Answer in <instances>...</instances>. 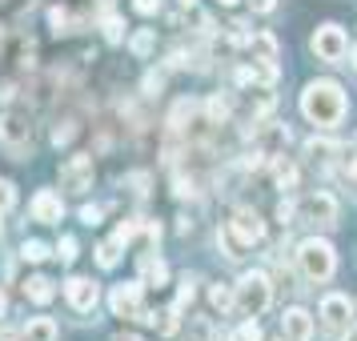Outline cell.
<instances>
[{"mask_svg":"<svg viewBox=\"0 0 357 341\" xmlns=\"http://www.w3.org/2000/svg\"><path fill=\"white\" fill-rule=\"evenodd\" d=\"M301 113H305V121H313L317 129H329V125H337L341 116H345V93H341L333 81L305 84V93H301Z\"/></svg>","mask_w":357,"mask_h":341,"instance_id":"cell-1","label":"cell"},{"mask_svg":"<svg viewBox=\"0 0 357 341\" xmlns=\"http://www.w3.org/2000/svg\"><path fill=\"white\" fill-rule=\"evenodd\" d=\"M33 113L29 109H8V113L0 116V145L8 149L17 161H24L29 153H33Z\"/></svg>","mask_w":357,"mask_h":341,"instance_id":"cell-2","label":"cell"},{"mask_svg":"<svg viewBox=\"0 0 357 341\" xmlns=\"http://www.w3.org/2000/svg\"><path fill=\"white\" fill-rule=\"evenodd\" d=\"M297 265H301V277H305V281H329L333 269H337V253H333L329 241L309 237V241L297 245Z\"/></svg>","mask_w":357,"mask_h":341,"instance_id":"cell-3","label":"cell"},{"mask_svg":"<svg viewBox=\"0 0 357 341\" xmlns=\"http://www.w3.org/2000/svg\"><path fill=\"white\" fill-rule=\"evenodd\" d=\"M233 289H237V313L241 317H261L273 301V285L265 273H245Z\"/></svg>","mask_w":357,"mask_h":341,"instance_id":"cell-4","label":"cell"},{"mask_svg":"<svg viewBox=\"0 0 357 341\" xmlns=\"http://www.w3.org/2000/svg\"><path fill=\"white\" fill-rule=\"evenodd\" d=\"M297 217L305 221V225H337V201L329 193H309L297 201Z\"/></svg>","mask_w":357,"mask_h":341,"instance_id":"cell-5","label":"cell"},{"mask_svg":"<svg viewBox=\"0 0 357 341\" xmlns=\"http://www.w3.org/2000/svg\"><path fill=\"white\" fill-rule=\"evenodd\" d=\"M93 177H97V169H93V157H84V153H77L61 165V189L65 193H89Z\"/></svg>","mask_w":357,"mask_h":341,"instance_id":"cell-6","label":"cell"},{"mask_svg":"<svg viewBox=\"0 0 357 341\" xmlns=\"http://www.w3.org/2000/svg\"><path fill=\"white\" fill-rule=\"evenodd\" d=\"M225 229L233 233V241L241 245V249H249V245H257L261 237H265V221H261V213L249 209V205L233 209V221H229Z\"/></svg>","mask_w":357,"mask_h":341,"instance_id":"cell-7","label":"cell"},{"mask_svg":"<svg viewBox=\"0 0 357 341\" xmlns=\"http://www.w3.org/2000/svg\"><path fill=\"white\" fill-rule=\"evenodd\" d=\"M309 45H313V52L321 56L325 65H337V61H345V52H349V40L341 33V24H321Z\"/></svg>","mask_w":357,"mask_h":341,"instance_id":"cell-8","label":"cell"},{"mask_svg":"<svg viewBox=\"0 0 357 341\" xmlns=\"http://www.w3.org/2000/svg\"><path fill=\"white\" fill-rule=\"evenodd\" d=\"M65 297H68V305L77 309V313H93L97 301H100V289H97L93 277H68L65 281Z\"/></svg>","mask_w":357,"mask_h":341,"instance_id":"cell-9","label":"cell"},{"mask_svg":"<svg viewBox=\"0 0 357 341\" xmlns=\"http://www.w3.org/2000/svg\"><path fill=\"white\" fill-rule=\"evenodd\" d=\"M116 317H141V321H153V313H141V281H129V285H116L113 297H109Z\"/></svg>","mask_w":357,"mask_h":341,"instance_id":"cell-10","label":"cell"},{"mask_svg":"<svg viewBox=\"0 0 357 341\" xmlns=\"http://www.w3.org/2000/svg\"><path fill=\"white\" fill-rule=\"evenodd\" d=\"M349 317H354V305H349V297H341V293H329L321 301V325L329 333H345L349 329Z\"/></svg>","mask_w":357,"mask_h":341,"instance_id":"cell-11","label":"cell"},{"mask_svg":"<svg viewBox=\"0 0 357 341\" xmlns=\"http://www.w3.org/2000/svg\"><path fill=\"white\" fill-rule=\"evenodd\" d=\"M61 217H65L61 197L52 193V189H40V193L33 197V221H40V225H56Z\"/></svg>","mask_w":357,"mask_h":341,"instance_id":"cell-12","label":"cell"},{"mask_svg":"<svg viewBox=\"0 0 357 341\" xmlns=\"http://www.w3.org/2000/svg\"><path fill=\"white\" fill-rule=\"evenodd\" d=\"M281 329H285V338L289 341H309L313 338V317H309L305 309H285Z\"/></svg>","mask_w":357,"mask_h":341,"instance_id":"cell-13","label":"cell"},{"mask_svg":"<svg viewBox=\"0 0 357 341\" xmlns=\"http://www.w3.org/2000/svg\"><path fill=\"white\" fill-rule=\"evenodd\" d=\"M245 45L253 52V61H269V65L277 61V36L273 33H257V36H249Z\"/></svg>","mask_w":357,"mask_h":341,"instance_id":"cell-14","label":"cell"},{"mask_svg":"<svg viewBox=\"0 0 357 341\" xmlns=\"http://www.w3.org/2000/svg\"><path fill=\"white\" fill-rule=\"evenodd\" d=\"M24 341H56V321L52 317H33L24 325Z\"/></svg>","mask_w":357,"mask_h":341,"instance_id":"cell-15","label":"cell"},{"mask_svg":"<svg viewBox=\"0 0 357 341\" xmlns=\"http://www.w3.org/2000/svg\"><path fill=\"white\" fill-rule=\"evenodd\" d=\"M24 297H29V301H36V305H49L52 297H56V289H52L49 277H33V281L24 285Z\"/></svg>","mask_w":357,"mask_h":341,"instance_id":"cell-16","label":"cell"},{"mask_svg":"<svg viewBox=\"0 0 357 341\" xmlns=\"http://www.w3.org/2000/svg\"><path fill=\"white\" fill-rule=\"evenodd\" d=\"M229 113H233V100L229 97H209V105H205V116H209V125H225L229 121Z\"/></svg>","mask_w":357,"mask_h":341,"instance_id":"cell-17","label":"cell"},{"mask_svg":"<svg viewBox=\"0 0 357 341\" xmlns=\"http://www.w3.org/2000/svg\"><path fill=\"white\" fill-rule=\"evenodd\" d=\"M273 181L281 189H297V165L285 157H273Z\"/></svg>","mask_w":357,"mask_h":341,"instance_id":"cell-18","label":"cell"},{"mask_svg":"<svg viewBox=\"0 0 357 341\" xmlns=\"http://www.w3.org/2000/svg\"><path fill=\"white\" fill-rule=\"evenodd\" d=\"M209 301H213V309H221V313H225V309H237V289L221 281V285H213L209 289Z\"/></svg>","mask_w":357,"mask_h":341,"instance_id":"cell-19","label":"cell"},{"mask_svg":"<svg viewBox=\"0 0 357 341\" xmlns=\"http://www.w3.org/2000/svg\"><path fill=\"white\" fill-rule=\"evenodd\" d=\"M177 313H181L177 305H169V309H161V313H153V325H157V333L173 338V333H177Z\"/></svg>","mask_w":357,"mask_h":341,"instance_id":"cell-20","label":"cell"},{"mask_svg":"<svg viewBox=\"0 0 357 341\" xmlns=\"http://www.w3.org/2000/svg\"><path fill=\"white\" fill-rule=\"evenodd\" d=\"M77 121H61V125H56V129H52V145L61 149V145H73V141H77Z\"/></svg>","mask_w":357,"mask_h":341,"instance_id":"cell-21","label":"cell"},{"mask_svg":"<svg viewBox=\"0 0 357 341\" xmlns=\"http://www.w3.org/2000/svg\"><path fill=\"white\" fill-rule=\"evenodd\" d=\"M116 249H121V241H116V237H113V241H105L97 249V265H100V269H113L116 261H121V253H116Z\"/></svg>","mask_w":357,"mask_h":341,"instance_id":"cell-22","label":"cell"},{"mask_svg":"<svg viewBox=\"0 0 357 341\" xmlns=\"http://www.w3.org/2000/svg\"><path fill=\"white\" fill-rule=\"evenodd\" d=\"M153 45H157V36H153V29H141V33L129 40V49L137 52V56H149L153 52Z\"/></svg>","mask_w":357,"mask_h":341,"instance_id":"cell-23","label":"cell"},{"mask_svg":"<svg viewBox=\"0 0 357 341\" xmlns=\"http://www.w3.org/2000/svg\"><path fill=\"white\" fill-rule=\"evenodd\" d=\"M333 153H337V145H329V141H309V145H305L309 161H329Z\"/></svg>","mask_w":357,"mask_h":341,"instance_id":"cell-24","label":"cell"},{"mask_svg":"<svg viewBox=\"0 0 357 341\" xmlns=\"http://www.w3.org/2000/svg\"><path fill=\"white\" fill-rule=\"evenodd\" d=\"M20 257H24V261H33V265H40V261L49 257V245H45V241H24Z\"/></svg>","mask_w":357,"mask_h":341,"instance_id":"cell-25","label":"cell"},{"mask_svg":"<svg viewBox=\"0 0 357 341\" xmlns=\"http://www.w3.org/2000/svg\"><path fill=\"white\" fill-rule=\"evenodd\" d=\"M105 36H109L113 45H121V40H125V20L121 17H105Z\"/></svg>","mask_w":357,"mask_h":341,"instance_id":"cell-26","label":"cell"},{"mask_svg":"<svg viewBox=\"0 0 357 341\" xmlns=\"http://www.w3.org/2000/svg\"><path fill=\"white\" fill-rule=\"evenodd\" d=\"M229 341H261V325L253 321V317H249V321H245V325H241V329H237V333H233Z\"/></svg>","mask_w":357,"mask_h":341,"instance_id":"cell-27","label":"cell"},{"mask_svg":"<svg viewBox=\"0 0 357 341\" xmlns=\"http://www.w3.org/2000/svg\"><path fill=\"white\" fill-rule=\"evenodd\" d=\"M193 293H197V281H193V277H185V281H181V293H177V309L193 305Z\"/></svg>","mask_w":357,"mask_h":341,"instance_id":"cell-28","label":"cell"},{"mask_svg":"<svg viewBox=\"0 0 357 341\" xmlns=\"http://www.w3.org/2000/svg\"><path fill=\"white\" fill-rule=\"evenodd\" d=\"M56 257L65 261V265H73V261H77V241H73V237H61V241H56Z\"/></svg>","mask_w":357,"mask_h":341,"instance_id":"cell-29","label":"cell"},{"mask_svg":"<svg viewBox=\"0 0 357 341\" xmlns=\"http://www.w3.org/2000/svg\"><path fill=\"white\" fill-rule=\"evenodd\" d=\"M293 217H297V201H289V197H285V201L277 205V221H281V225H293Z\"/></svg>","mask_w":357,"mask_h":341,"instance_id":"cell-30","label":"cell"},{"mask_svg":"<svg viewBox=\"0 0 357 341\" xmlns=\"http://www.w3.org/2000/svg\"><path fill=\"white\" fill-rule=\"evenodd\" d=\"M145 269H149V281H153V285H165V277H169L165 261H145Z\"/></svg>","mask_w":357,"mask_h":341,"instance_id":"cell-31","label":"cell"},{"mask_svg":"<svg viewBox=\"0 0 357 341\" xmlns=\"http://www.w3.org/2000/svg\"><path fill=\"white\" fill-rule=\"evenodd\" d=\"M49 24L52 33H68V13L65 8H49Z\"/></svg>","mask_w":357,"mask_h":341,"instance_id":"cell-32","label":"cell"},{"mask_svg":"<svg viewBox=\"0 0 357 341\" xmlns=\"http://www.w3.org/2000/svg\"><path fill=\"white\" fill-rule=\"evenodd\" d=\"M132 8L141 17H153V13H161V0H132Z\"/></svg>","mask_w":357,"mask_h":341,"instance_id":"cell-33","label":"cell"},{"mask_svg":"<svg viewBox=\"0 0 357 341\" xmlns=\"http://www.w3.org/2000/svg\"><path fill=\"white\" fill-rule=\"evenodd\" d=\"M137 229H141L137 221H121V229H116V241H121V245L132 241V237H137Z\"/></svg>","mask_w":357,"mask_h":341,"instance_id":"cell-34","label":"cell"},{"mask_svg":"<svg viewBox=\"0 0 357 341\" xmlns=\"http://www.w3.org/2000/svg\"><path fill=\"white\" fill-rule=\"evenodd\" d=\"M161 89H165V77H161V73H149V77H145V93L153 97V93H161Z\"/></svg>","mask_w":357,"mask_h":341,"instance_id":"cell-35","label":"cell"},{"mask_svg":"<svg viewBox=\"0 0 357 341\" xmlns=\"http://www.w3.org/2000/svg\"><path fill=\"white\" fill-rule=\"evenodd\" d=\"M13 201H17V193H13V185H8V181H0V209H8Z\"/></svg>","mask_w":357,"mask_h":341,"instance_id":"cell-36","label":"cell"},{"mask_svg":"<svg viewBox=\"0 0 357 341\" xmlns=\"http://www.w3.org/2000/svg\"><path fill=\"white\" fill-rule=\"evenodd\" d=\"M81 221H84V225H97V221H100V209H97V205H84V209H81Z\"/></svg>","mask_w":357,"mask_h":341,"instance_id":"cell-37","label":"cell"},{"mask_svg":"<svg viewBox=\"0 0 357 341\" xmlns=\"http://www.w3.org/2000/svg\"><path fill=\"white\" fill-rule=\"evenodd\" d=\"M177 197H193V181H185V177H177V189H173Z\"/></svg>","mask_w":357,"mask_h":341,"instance_id":"cell-38","label":"cell"},{"mask_svg":"<svg viewBox=\"0 0 357 341\" xmlns=\"http://www.w3.org/2000/svg\"><path fill=\"white\" fill-rule=\"evenodd\" d=\"M253 4V13H273L277 8V0H249Z\"/></svg>","mask_w":357,"mask_h":341,"instance_id":"cell-39","label":"cell"},{"mask_svg":"<svg viewBox=\"0 0 357 341\" xmlns=\"http://www.w3.org/2000/svg\"><path fill=\"white\" fill-rule=\"evenodd\" d=\"M341 341H357V325H349V329L341 333Z\"/></svg>","mask_w":357,"mask_h":341,"instance_id":"cell-40","label":"cell"},{"mask_svg":"<svg viewBox=\"0 0 357 341\" xmlns=\"http://www.w3.org/2000/svg\"><path fill=\"white\" fill-rule=\"evenodd\" d=\"M4 305H8V301H4V289H0V317H4Z\"/></svg>","mask_w":357,"mask_h":341,"instance_id":"cell-41","label":"cell"},{"mask_svg":"<svg viewBox=\"0 0 357 341\" xmlns=\"http://www.w3.org/2000/svg\"><path fill=\"white\" fill-rule=\"evenodd\" d=\"M113 341H137V338H132V333H125V338H113Z\"/></svg>","mask_w":357,"mask_h":341,"instance_id":"cell-42","label":"cell"},{"mask_svg":"<svg viewBox=\"0 0 357 341\" xmlns=\"http://www.w3.org/2000/svg\"><path fill=\"white\" fill-rule=\"evenodd\" d=\"M181 4H185V8H193V4H197V0H181Z\"/></svg>","mask_w":357,"mask_h":341,"instance_id":"cell-43","label":"cell"},{"mask_svg":"<svg viewBox=\"0 0 357 341\" xmlns=\"http://www.w3.org/2000/svg\"><path fill=\"white\" fill-rule=\"evenodd\" d=\"M349 56H354V68H357V49H349Z\"/></svg>","mask_w":357,"mask_h":341,"instance_id":"cell-44","label":"cell"},{"mask_svg":"<svg viewBox=\"0 0 357 341\" xmlns=\"http://www.w3.org/2000/svg\"><path fill=\"white\" fill-rule=\"evenodd\" d=\"M217 4H237V0H217Z\"/></svg>","mask_w":357,"mask_h":341,"instance_id":"cell-45","label":"cell"},{"mask_svg":"<svg viewBox=\"0 0 357 341\" xmlns=\"http://www.w3.org/2000/svg\"><path fill=\"white\" fill-rule=\"evenodd\" d=\"M0 229H4V221H0Z\"/></svg>","mask_w":357,"mask_h":341,"instance_id":"cell-46","label":"cell"}]
</instances>
